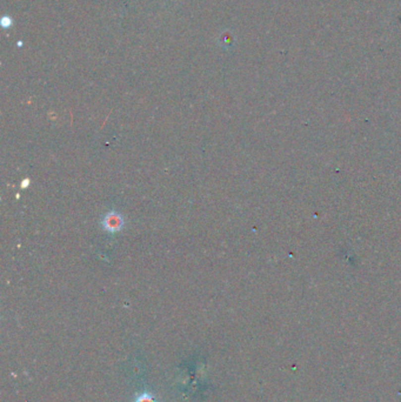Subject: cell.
<instances>
[{
	"label": "cell",
	"mask_w": 401,
	"mask_h": 402,
	"mask_svg": "<svg viewBox=\"0 0 401 402\" xmlns=\"http://www.w3.org/2000/svg\"><path fill=\"white\" fill-rule=\"evenodd\" d=\"M122 225H124V221L118 213H109L104 219V227L109 232H118L122 227Z\"/></svg>",
	"instance_id": "1"
},
{
	"label": "cell",
	"mask_w": 401,
	"mask_h": 402,
	"mask_svg": "<svg viewBox=\"0 0 401 402\" xmlns=\"http://www.w3.org/2000/svg\"><path fill=\"white\" fill-rule=\"evenodd\" d=\"M133 402H158L156 399L153 398V395L148 392H144V393L139 394L137 398L134 399Z\"/></svg>",
	"instance_id": "2"
}]
</instances>
